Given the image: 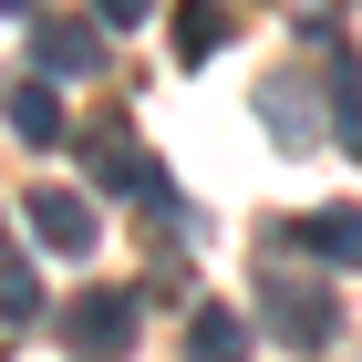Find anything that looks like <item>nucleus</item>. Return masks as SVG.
I'll use <instances>...</instances> for the list:
<instances>
[{"mask_svg":"<svg viewBox=\"0 0 362 362\" xmlns=\"http://www.w3.org/2000/svg\"><path fill=\"white\" fill-rule=\"evenodd\" d=\"M228 31H238V21H228V0H187V11H176V62H207Z\"/></svg>","mask_w":362,"mask_h":362,"instance_id":"obj_11","label":"nucleus"},{"mask_svg":"<svg viewBox=\"0 0 362 362\" xmlns=\"http://www.w3.org/2000/svg\"><path fill=\"white\" fill-rule=\"evenodd\" d=\"M21 228L42 238V249L83 259V249H93V197H73V187H31V197H21Z\"/></svg>","mask_w":362,"mask_h":362,"instance_id":"obj_4","label":"nucleus"},{"mask_svg":"<svg viewBox=\"0 0 362 362\" xmlns=\"http://www.w3.org/2000/svg\"><path fill=\"white\" fill-rule=\"evenodd\" d=\"M93 187H114V197H145L156 218L176 207V197H166V176H156V156H145V145L124 135V124H104V135H93Z\"/></svg>","mask_w":362,"mask_h":362,"instance_id":"obj_3","label":"nucleus"},{"mask_svg":"<svg viewBox=\"0 0 362 362\" xmlns=\"http://www.w3.org/2000/svg\"><path fill=\"white\" fill-rule=\"evenodd\" d=\"M332 135L362 145V62H332Z\"/></svg>","mask_w":362,"mask_h":362,"instance_id":"obj_12","label":"nucleus"},{"mask_svg":"<svg viewBox=\"0 0 362 362\" xmlns=\"http://www.w3.org/2000/svg\"><path fill=\"white\" fill-rule=\"evenodd\" d=\"M0 332H42V269H31V249L0 259Z\"/></svg>","mask_w":362,"mask_h":362,"instance_id":"obj_9","label":"nucleus"},{"mask_svg":"<svg viewBox=\"0 0 362 362\" xmlns=\"http://www.w3.org/2000/svg\"><path fill=\"white\" fill-rule=\"evenodd\" d=\"M249 321H238V310H218V300H197V332H187V352L197 362H249Z\"/></svg>","mask_w":362,"mask_h":362,"instance_id":"obj_10","label":"nucleus"},{"mask_svg":"<svg viewBox=\"0 0 362 362\" xmlns=\"http://www.w3.org/2000/svg\"><path fill=\"white\" fill-rule=\"evenodd\" d=\"M259 124H269V135L290 145V156H310V145L332 135V124H321V93H310L300 73H290V83H269V93H259Z\"/></svg>","mask_w":362,"mask_h":362,"instance_id":"obj_5","label":"nucleus"},{"mask_svg":"<svg viewBox=\"0 0 362 362\" xmlns=\"http://www.w3.org/2000/svg\"><path fill=\"white\" fill-rule=\"evenodd\" d=\"M31 73H104V21H42L31 31Z\"/></svg>","mask_w":362,"mask_h":362,"instance_id":"obj_6","label":"nucleus"},{"mask_svg":"<svg viewBox=\"0 0 362 362\" xmlns=\"http://www.w3.org/2000/svg\"><path fill=\"white\" fill-rule=\"evenodd\" d=\"M259 310H269V332L290 341V352H332V332H341L332 290H321V279H300L290 259H259Z\"/></svg>","mask_w":362,"mask_h":362,"instance_id":"obj_1","label":"nucleus"},{"mask_svg":"<svg viewBox=\"0 0 362 362\" xmlns=\"http://www.w3.org/2000/svg\"><path fill=\"white\" fill-rule=\"evenodd\" d=\"M93 21H104V31H145V21H156V0H93Z\"/></svg>","mask_w":362,"mask_h":362,"instance_id":"obj_13","label":"nucleus"},{"mask_svg":"<svg viewBox=\"0 0 362 362\" xmlns=\"http://www.w3.org/2000/svg\"><path fill=\"white\" fill-rule=\"evenodd\" d=\"M0 11H11V21H31V0H0Z\"/></svg>","mask_w":362,"mask_h":362,"instance_id":"obj_14","label":"nucleus"},{"mask_svg":"<svg viewBox=\"0 0 362 362\" xmlns=\"http://www.w3.org/2000/svg\"><path fill=\"white\" fill-rule=\"evenodd\" d=\"M62 341L83 362H114L124 341H135V290H83V300L62 310Z\"/></svg>","mask_w":362,"mask_h":362,"instance_id":"obj_2","label":"nucleus"},{"mask_svg":"<svg viewBox=\"0 0 362 362\" xmlns=\"http://www.w3.org/2000/svg\"><path fill=\"white\" fill-rule=\"evenodd\" d=\"M11 135H21L31 156H52V145L73 135V124H62V93L42 83V73H21V83H11Z\"/></svg>","mask_w":362,"mask_h":362,"instance_id":"obj_7","label":"nucleus"},{"mask_svg":"<svg viewBox=\"0 0 362 362\" xmlns=\"http://www.w3.org/2000/svg\"><path fill=\"white\" fill-rule=\"evenodd\" d=\"M300 249L332 259V269H362V207H310V218H300Z\"/></svg>","mask_w":362,"mask_h":362,"instance_id":"obj_8","label":"nucleus"}]
</instances>
